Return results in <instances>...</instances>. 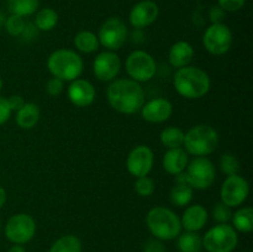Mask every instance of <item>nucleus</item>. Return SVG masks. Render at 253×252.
<instances>
[{"instance_id":"f257e3e1","label":"nucleus","mask_w":253,"mask_h":252,"mask_svg":"<svg viewBox=\"0 0 253 252\" xmlns=\"http://www.w3.org/2000/svg\"><path fill=\"white\" fill-rule=\"evenodd\" d=\"M106 95L111 108L126 115L137 113L145 104V91L140 83L132 79L114 81L109 85Z\"/></svg>"},{"instance_id":"f03ea898","label":"nucleus","mask_w":253,"mask_h":252,"mask_svg":"<svg viewBox=\"0 0 253 252\" xmlns=\"http://www.w3.org/2000/svg\"><path fill=\"white\" fill-rule=\"evenodd\" d=\"M173 84L179 95L185 99H200L210 89V78L208 73L198 67H183L177 71Z\"/></svg>"},{"instance_id":"7ed1b4c3","label":"nucleus","mask_w":253,"mask_h":252,"mask_svg":"<svg viewBox=\"0 0 253 252\" xmlns=\"http://www.w3.org/2000/svg\"><path fill=\"white\" fill-rule=\"evenodd\" d=\"M146 222L151 234L161 241H169L175 239L182 231L179 217L174 211L165 207L152 208L148 211Z\"/></svg>"},{"instance_id":"20e7f679","label":"nucleus","mask_w":253,"mask_h":252,"mask_svg":"<svg viewBox=\"0 0 253 252\" xmlns=\"http://www.w3.org/2000/svg\"><path fill=\"white\" fill-rule=\"evenodd\" d=\"M49 73L63 82L78 79L83 72V59L71 49H57L52 52L47 61Z\"/></svg>"},{"instance_id":"39448f33","label":"nucleus","mask_w":253,"mask_h":252,"mask_svg":"<svg viewBox=\"0 0 253 252\" xmlns=\"http://www.w3.org/2000/svg\"><path fill=\"white\" fill-rule=\"evenodd\" d=\"M183 145L190 155L204 157L216 150L219 145V133L209 125H197L184 133Z\"/></svg>"},{"instance_id":"423d86ee","label":"nucleus","mask_w":253,"mask_h":252,"mask_svg":"<svg viewBox=\"0 0 253 252\" xmlns=\"http://www.w3.org/2000/svg\"><path fill=\"white\" fill-rule=\"evenodd\" d=\"M239 236L231 225L217 224L203 237V247L208 252H232L237 246Z\"/></svg>"},{"instance_id":"0eeeda50","label":"nucleus","mask_w":253,"mask_h":252,"mask_svg":"<svg viewBox=\"0 0 253 252\" xmlns=\"http://www.w3.org/2000/svg\"><path fill=\"white\" fill-rule=\"evenodd\" d=\"M156 71L157 66L155 58L142 49L133 51L126 59V72L131 79L137 83L151 81L155 77Z\"/></svg>"},{"instance_id":"6e6552de","label":"nucleus","mask_w":253,"mask_h":252,"mask_svg":"<svg viewBox=\"0 0 253 252\" xmlns=\"http://www.w3.org/2000/svg\"><path fill=\"white\" fill-rule=\"evenodd\" d=\"M36 232V222L29 214H16L10 217L5 226V236L15 245H24L31 241Z\"/></svg>"},{"instance_id":"1a4fd4ad","label":"nucleus","mask_w":253,"mask_h":252,"mask_svg":"<svg viewBox=\"0 0 253 252\" xmlns=\"http://www.w3.org/2000/svg\"><path fill=\"white\" fill-rule=\"evenodd\" d=\"M188 185L195 189H208L215 180V167L208 158L195 157L187 166Z\"/></svg>"},{"instance_id":"9d476101","label":"nucleus","mask_w":253,"mask_h":252,"mask_svg":"<svg viewBox=\"0 0 253 252\" xmlns=\"http://www.w3.org/2000/svg\"><path fill=\"white\" fill-rule=\"evenodd\" d=\"M205 49L214 56L229 52L232 46V32L225 24H211L203 37Z\"/></svg>"},{"instance_id":"9b49d317","label":"nucleus","mask_w":253,"mask_h":252,"mask_svg":"<svg viewBox=\"0 0 253 252\" xmlns=\"http://www.w3.org/2000/svg\"><path fill=\"white\" fill-rule=\"evenodd\" d=\"M127 27L119 17H110L99 30V43L110 51H116L125 44L127 40Z\"/></svg>"},{"instance_id":"f8f14e48","label":"nucleus","mask_w":253,"mask_h":252,"mask_svg":"<svg viewBox=\"0 0 253 252\" xmlns=\"http://www.w3.org/2000/svg\"><path fill=\"white\" fill-rule=\"evenodd\" d=\"M250 193L249 182L239 174L229 175L222 183L220 198L224 204L230 208H236L244 204Z\"/></svg>"},{"instance_id":"ddd939ff","label":"nucleus","mask_w":253,"mask_h":252,"mask_svg":"<svg viewBox=\"0 0 253 252\" xmlns=\"http://www.w3.org/2000/svg\"><path fill=\"white\" fill-rule=\"evenodd\" d=\"M153 166V152L148 146H137L128 155L126 167L133 177H145Z\"/></svg>"},{"instance_id":"4468645a","label":"nucleus","mask_w":253,"mask_h":252,"mask_svg":"<svg viewBox=\"0 0 253 252\" xmlns=\"http://www.w3.org/2000/svg\"><path fill=\"white\" fill-rule=\"evenodd\" d=\"M121 68V61L116 53L111 51L101 52L95 57L93 72L101 82H111L115 79Z\"/></svg>"},{"instance_id":"2eb2a0df","label":"nucleus","mask_w":253,"mask_h":252,"mask_svg":"<svg viewBox=\"0 0 253 252\" xmlns=\"http://www.w3.org/2000/svg\"><path fill=\"white\" fill-rule=\"evenodd\" d=\"M158 14H160V9L155 1L143 0L132 7L128 19L133 27L143 29V27H147L153 24L158 17Z\"/></svg>"},{"instance_id":"dca6fc26","label":"nucleus","mask_w":253,"mask_h":252,"mask_svg":"<svg viewBox=\"0 0 253 252\" xmlns=\"http://www.w3.org/2000/svg\"><path fill=\"white\" fill-rule=\"evenodd\" d=\"M95 88L85 79H76L68 86V98L74 106L86 108L95 100Z\"/></svg>"},{"instance_id":"f3484780","label":"nucleus","mask_w":253,"mask_h":252,"mask_svg":"<svg viewBox=\"0 0 253 252\" xmlns=\"http://www.w3.org/2000/svg\"><path fill=\"white\" fill-rule=\"evenodd\" d=\"M142 118L148 123L160 124L165 123L170 118L173 113V105L169 100L163 98H157L143 104Z\"/></svg>"},{"instance_id":"a211bd4d","label":"nucleus","mask_w":253,"mask_h":252,"mask_svg":"<svg viewBox=\"0 0 253 252\" xmlns=\"http://www.w3.org/2000/svg\"><path fill=\"white\" fill-rule=\"evenodd\" d=\"M208 221V211L203 205L195 204L187 208L180 219L182 227L187 231L197 232L205 226Z\"/></svg>"},{"instance_id":"6ab92c4d","label":"nucleus","mask_w":253,"mask_h":252,"mask_svg":"<svg viewBox=\"0 0 253 252\" xmlns=\"http://www.w3.org/2000/svg\"><path fill=\"white\" fill-rule=\"evenodd\" d=\"M188 166V153L183 148H169L163 157V168L167 173L177 175Z\"/></svg>"},{"instance_id":"aec40b11","label":"nucleus","mask_w":253,"mask_h":252,"mask_svg":"<svg viewBox=\"0 0 253 252\" xmlns=\"http://www.w3.org/2000/svg\"><path fill=\"white\" fill-rule=\"evenodd\" d=\"M194 57V48L192 44L187 41L175 42L169 49V63L175 68H183L187 67Z\"/></svg>"},{"instance_id":"412c9836","label":"nucleus","mask_w":253,"mask_h":252,"mask_svg":"<svg viewBox=\"0 0 253 252\" xmlns=\"http://www.w3.org/2000/svg\"><path fill=\"white\" fill-rule=\"evenodd\" d=\"M40 120V108L35 103H25L16 114L17 125L25 130H30Z\"/></svg>"},{"instance_id":"4be33fe9","label":"nucleus","mask_w":253,"mask_h":252,"mask_svg":"<svg viewBox=\"0 0 253 252\" xmlns=\"http://www.w3.org/2000/svg\"><path fill=\"white\" fill-rule=\"evenodd\" d=\"M234 229L240 232H251L253 230V209L251 207H245L232 214Z\"/></svg>"},{"instance_id":"5701e85b","label":"nucleus","mask_w":253,"mask_h":252,"mask_svg":"<svg viewBox=\"0 0 253 252\" xmlns=\"http://www.w3.org/2000/svg\"><path fill=\"white\" fill-rule=\"evenodd\" d=\"M74 44L77 49L84 53H91L99 48V39L95 34L90 31H82L74 37Z\"/></svg>"},{"instance_id":"b1692460","label":"nucleus","mask_w":253,"mask_h":252,"mask_svg":"<svg viewBox=\"0 0 253 252\" xmlns=\"http://www.w3.org/2000/svg\"><path fill=\"white\" fill-rule=\"evenodd\" d=\"M178 249L180 252H202L203 239L197 232L187 231L178 240Z\"/></svg>"},{"instance_id":"393cba45","label":"nucleus","mask_w":253,"mask_h":252,"mask_svg":"<svg viewBox=\"0 0 253 252\" xmlns=\"http://www.w3.org/2000/svg\"><path fill=\"white\" fill-rule=\"evenodd\" d=\"M160 140L162 145L167 147L168 150L169 148L182 147L183 142H184V132L179 127L169 126V127H166L161 132Z\"/></svg>"},{"instance_id":"a878e982","label":"nucleus","mask_w":253,"mask_h":252,"mask_svg":"<svg viewBox=\"0 0 253 252\" xmlns=\"http://www.w3.org/2000/svg\"><path fill=\"white\" fill-rule=\"evenodd\" d=\"M58 22V14L51 7H44L36 14L35 24L41 31H51Z\"/></svg>"},{"instance_id":"bb28decb","label":"nucleus","mask_w":253,"mask_h":252,"mask_svg":"<svg viewBox=\"0 0 253 252\" xmlns=\"http://www.w3.org/2000/svg\"><path fill=\"white\" fill-rule=\"evenodd\" d=\"M39 0H7V6L11 14L19 16H29L39 9Z\"/></svg>"},{"instance_id":"cd10ccee","label":"nucleus","mask_w":253,"mask_h":252,"mask_svg":"<svg viewBox=\"0 0 253 252\" xmlns=\"http://www.w3.org/2000/svg\"><path fill=\"white\" fill-rule=\"evenodd\" d=\"M49 252H82V242L74 235H66L52 245Z\"/></svg>"},{"instance_id":"c85d7f7f","label":"nucleus","mask_w":253,"mask_h":252,"mask_svg":"<svg viewBox=\"0 0 253 252\" xmlns=\"http://www.w3.org/2000/svg\"><path fill=\"white\" fill-rule=\"evenodd\" d=\"M169 199L177 207H185L193 199V188L188 184H177L170 190Z\"/></svg>"},{"instance_id":"c756f323","label":"nucleus","mask_w":253,"mask_h":252,"mask_svg":"<svg viewBox=\"0 0 253 252\" xmlns=\"http://www.w3.org/2000/svg\"><path fill=\"white\" fill-rule=\"evenodd\" d=\"M220 167H221L222 172L227 174V177L237 174L240 169L239 160L232 153H225V155L221 156V160H220Z\"/></svg>"},{"instance_id":"7c9ffc66","label":"nucleus","mask_w":253,"mask_h":252,"mask_svg":"<svg viewBox=\"0 0 253 252\" xmlns=\"http://www.w3.org/2000/svg\"><path fill=\"white\" fill-rule=\"evenodd\" d=\"M25 27H26V24L19 15L11 14L5 22V29L11 36H20L21 34H24Z\"/></svg>"},{"instance_id":"2f4dec72","label":"nucleus","mask_w":253,"mask_h":252,"mask_svg":"<svg viewBox=\"0 0 253 252\" xmlns=\"http://www.w3.org/2000/svg\"><path fill=\"white\" fill-rule=\"evenodd\" d=\"M212 217L217 224H227L232 217L231 208L227 207L222 202L217 203L212 209Z\"/></svg>"},{"instance_id":"473e14b6","label":"nucleus","mask_w":253,"mask_h":252,"mask_svg":"<svg viewBox=\"0 0 253 252\" xmlns=\"http://www.w3.org/2000/svg\"><path fill=\"white\" fill-rule=\"evenodd\" d=\"M135 189L137 194L141 195V197H150L155 192V183L147 175L138 177L135 182Z\"/></svg>"},{"instance_id":"72a5a7b5","label":"nucleus","mask_w":253,"mask_h":252,"mask_svg":"<svg viewBox=\"0 0 253 252\" xmlns=\"http://www.w3.org/2000/svg\"><path fill=\"white\" fill-rule=\"evenodd\" d=\"M64 83L62 79L56 78V77H52L48 82H47L46 85V91L51 96H58L61 95L62 91H63Z\"/></svg>"},{"instance_id":"f704fd0d","label":"nucleus","mask_w":253,"mask_h":252,"mask_svg":"<svg viewBox=\"0 0 253 252\" xmlns=\"http://www.w3.org/2000/svg\"><path fill=\"white\" fill-rule=\"evenodd\" d=\"M217 2L224 11L235 12L244 7L246 0H217Z\"/></svg>"},{"instance_id":"c9c22d12","label":"nucleus","mask_w":253,"mask_h":252,"mask_svg":"<svg viewBox=\"0 0 253 252\" xmlns=\"http://www.w3.org/2000/svg\"><path fill=\"white\" fill-rule=\"evenodd\" d=\"M143 252H166L163 242L158 239H150L143 246Z\"/></svg>"},{"instance_id":"e433bc0d","label":"nucleus","mask_w":253,"mask_h":252,"mask_svg":"<svg viewBox=\"0 0 253 252\" xmlns=\"http://www.w3.org/2000/svg\"><path fill=\"white\" fill-rule=\"evenodd\" d=\"M11 113L12 111L10 109L9 103H7V99L0 96V126L9 120L10 116H11Z\"/></svg>"},{"instance_id":"4c0bfd02","label":"nucleus","mask_w":253,"mask_h":252,"mask_svg":"<svg viewBox=\"0 0 253 252\" xmlns=\"http://www.w3.org/2000/svg\"><path fill=\"white\" fill-rule=\"evenodd\" d=\"M209 16L212 24H222V20L225 19V11L220 6H212L210 9Z\"/></svg>"},{"instance_id":"58836bf2","label":"nucleus","mask_w":253,"mask_h":252,"mask_svg":"<svg viewBox=\"0 0 253 252\" xmlns=\"http://www.w3.org/2000/svg\"><path fill=\"white\" fill-rule=\"evenodd\" d=\"M7 103H9L11 111H17L24 106L25 100L20 95H11L10 98H7Z\"/></svg>"},{"instance_id":"ea45409f","label":"nucleus","mask_w":253,"mask_h":252,"mask_svg":"<svg viewBox=\"0 0 253 252\" xmlns=\"http://www.w3.org/2000/svg\"><path fill=\"white\" fill-rule=\"evenodd\" d=\"M5 202H6V192L2 187H0V209L4 207Z\"/></svg>"},{"instance_id":"a19ab883","label":"nucleus","mask_w":253,"mask_h":252,"mask_svg":"<svg viewBox=\"0 0 253 252\" xmlns=\"http://www.w3.org/2000/svg\"><path fill=\"white\" fill-rule=\"evenodd\" d=\"M7 252H26V250H25L21 245H14L11 249H9Z\"/></svg>"},{"instance_id":"79ce46f5","label":"nucleus","mask_w":253,"mask_h":252,"mask_svg":"<svg viewBox=\"0 0 253 252\" xmlns=\"http://www.w3.org/2000/svg\"><path fill=\"white\" fill-rule=\"evenodd\" d=\"M2 88V81H1V77H0V90H1Z\"/></svg>"}]
</instances>
